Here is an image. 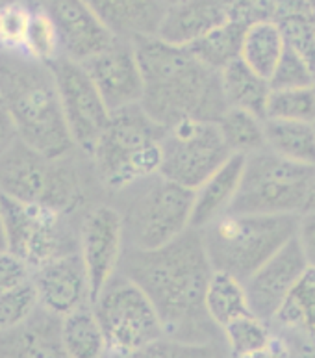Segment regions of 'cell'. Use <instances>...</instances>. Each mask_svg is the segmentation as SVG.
<instances>
[{
    "label": "cell",
    "instance_id": "1",
    "mask_svg": "<svg viewBox=\"0 0 315 358\" xmlns=\"http://www.w3.org/2000/svg\"><path fill=\"white\" fill-rule=\"evenodd\" d=\"M121 273L143 289L161 317L169 340L214 343L206 312V289L214 268L200 230L189 229L154 251L124 249Z\"/></svg>",
    "mask_w": 315,
    "mask_h": 358
},
{
    "label": "cell",
    "instance_id": "2",
    "mask_svg": "<svg viewBox=\"0 0 315 358\" xmlns=\"http://www.w3.org/2000/svg\"><path fill=\"white\" fill-rule=\"evenodd\" d=\"M143 76L141 106L161 127L197 119L217 123L228 110L219 71L210 69L187 47L160 38L134 39Z\"/></svg>",
    "mask_w": 315,
    "mask_h": 358
},
{
    "label": "cell",
    "instance_id": "3",
    "mask_svg": "<svg viewBox=\"0 0 315 358\" xmlns=\"http://www.w3.org/2000/svg\"><path fill=\"white\" fill-rule=\"evenodd\" d=\"M0 101L10 113L17 139L50 160L69 156L75 143L48 65L27 54L0 52Z\"/></svg>",
    "mask_w": 315,
    "mask_h": 358
},
{
    "label": "cell",
    "instance_id": "4",
    "mask_svg": "<svg viewBox=\"0 0 315 358\" xmlns=\"http://www.w3.org/2000/svg\"><path fill=\"white\" fill-rule=\"evenodd\" d=\"M166 132L141 104L113 112L89 155L102 186L123 192L160 175Z\"/></svg>",
    "mask_w": 315,
    "mask_h": 358
},
{
    "label": "cell",
    "instance_id": "5",
    "mask_svg": "<svg viewBox=\"0 0 315 358\" xmlns=\"http://www.w3.org/2000/svg\"><path fill=\"white\" fill-rule=\"evenodd\" d=\"M299 215L228 212L200 230L214 271L245 282L295 238Z\"/></svg>",
    "mask_w": 315,
    "mask_h": 358
},
{
    "label": "cell",
    "instance_id": "6",
    "mask_svg": "<svg viewBox=\"0 0 315 358\" xmlns=\"http://www.w3.org/2000/svg\"><path fill=\"white\" fill-rule=\"evenodd\" d=\"M315 167L302 166L269 149L245 158L240 192L230 212L260 215H300L308 210Z\"/></svg>",
    "mask_w": 315,
    "mask_h": 358
},
{
    "label": "cell",
    "instance_id": "7",
    "mask_svg": "<svg viewBox=\"0 0 315 358\" xmlns=\"http://www.w3.org/2000/svg\"><path fill=\"white\" fill-rule=\"evenodd\" d=\"M64 160H50L15 139L0 155V193L71 215L82 192L75 169Z\"/></svg>",
    "mask_w": 315,
    "mask_h": 358
},
{
    "label": "cell",
    "instance_id": "8",
    "mask_svg": "<svg viewBox=\"0 0 315 358\" xmlns=\"http://www.w3.org/2000/svg\"><path fill=\"white\" fill-rule=\"evenodd\" d=\"M93 310L106 336L110 357L139 353L167 338L152 301L123 273H117L102 289Z\"/></svg>",
    "mask_w": 315,
    "mask_h": 358
},
{
    "label": "cell",
    "instance_id": "9",
    "mask_svg": "<svg viewBox=\"0 0 315 358\" xmlns=\"http://www.w3.org/2000/svg\"><path fill=\"white\" fill-rule=\"evenodd\" d=\"M124 217L129 249L154 251L191 229L193 192L156 175L141 182Z\"/></svg>",
    "mask_w": 315,
    "mask_h": 358
},
{
    "label": "cell",
    "instance_id": "10",
    "mask_svg": "<svg viewBox=\"0 0 315 358\" xmlns=\"http://www.w3.org/2000/svg\"><path fill=\"white\" fill-rule=\"evenodd\" d=\"M0 217L6 249L21 258L32 273L52 260L78 252V234L71 229L69 214L0 193Z\"/></svg>",
    "mask_w": 315,
    "mask_h": 358
},
{
    "label": "cell",
    "instance_id": "11",
    "mask_svg": "<svg viewBox=\"0 0 315 358\" xmlns=\"http://www.w3.org/2000/svg\"><path fill=\"white\" fill-rule=\"evenodd\" d=\"M230 156L217 123L186 119L167 129L161 143L160 177L195 192Z\"/></svg>",
    "mask_w": 315,
    "mask_h": 358
},
{
    "label": "cell",
    "instance_id": "12",
    "mask_svg": "<svg viewBox=\"0 0 315 358\" xmlns=\"http://www.w3.org/2000/svg\"><path fill=\"white\" fill-rule=\"evenodd\" d=\"M48 67L52 69L73 143L91 155L112 117V112L108 110L106 102L102 101L101 93L84 65L61 56Z\"/></svg>",
    "mask_w": 315,
    "mask_h": 358
},
{
    "label": "cell",
    "instance_id": "13",
    "mask_svg": "<svg viewBox=\"0 0 315 358\" xmlns=\"http://www.w3.org/2000/svg\"><path fill=\"white\" fill-rule=\"evenodd\" d=\"M124 243V217L117 208L98 204L84 215L78 230V255L89 280L91 305L117 275Z\"/></svg>",
    "mask_w": 315,
    "mask_h": 358
},
{
    "label": "cell",
    "instance_id": "14",
    "mask_svg": "<svg viewBox=\"0 0 315 358\" xmlns=\"http://www.w3.org/2000/svg\"><path fill=\"white\" fill-rule=\"evenodd\" d=\"M106 102L110 112L141 104L143 76L135 56L134 41L117 38L106 50L82 64Z\"/></svg>",
    "mask_w": 315,
    "mask_h": 358
},
{
    "label": "cell",
    "instance_id": "15",
    "mask_svg": "<svg viewBox=\"0 0 315 358\" xmlns=\"http://www.w3.org/2000/svg\"><path fill=\"white\" fill-rule=\"evenodd\" d=\"M308 268L310 266L293 238L243 282L251 314L271 323Z\"/></svg>",
    "mask_w": 315,
    "mask_h": 358
},
{
    "label": "cell",
    "instance_id": "16",
    "mask_svg": "<svg viewBox=\"0 0 315 358\" xmlns=\"http://www.w3.org/2000/svg\"><path fill=\"white\" fill-rule=\"evenodd\" d=\"M45 10L58 28L61 52L73 62L86 64L117 39L86 0H48Z\"/></svg>",
    "mask_w": 315,
    "mask_h": 358
},
{
    "label": "cell",
    "instance_id": "17",
    "mask_svg": "<svg viewBox=\"0 0 315 358\" xmlns=\"http://www.w3.org/2000/svg\"><path fill=\"white\" fill-rule=\"evenodd\" d=\"M39 306L56 317H65L91 305L87 273L78 252L45 264L32 273Z\"/></svg>",
    "mask_w": 315,
    "mask_h": 358
},
{
    "label": "cell",
    "instance_id": "18",
    "mask_svg": "<svg viewBox=\"0 0 315 358\" xmlns=\"http://www.w3.org/2000/svg\"><path fill=\"white\" fill-rule=\"evenodd\" d=\"M291 358H315V268H308L271 321Z\"/></svg>",
    "mask_w": 315,
    "mask_h": 358
},
{
    "label": "cell",
    "instance_id": "19",
    "mask_svg": "<svg viewBox=\"0 0 315 358\" xmlns=\"http://www.w3.org/2000/svg\"><path fill=\"white\" fill-rule=\"evenodd\" d=\"M226 21L230 15L225 0H177L166 8L156 38L178 47H191Z\"/></svg>",
    "mask_w": 315,
    "mask_h": 358
},
{
    "label": "cell",
    "instance_id": "20",
    "mask_svg": "<svg viewBox=\"0 0 315 358\" xmlns=\"http://www.w3.org/2000/svg\"><path fill=\"white\" fill-rule=\"evenodd\" d=\"M247 156L232 155L193 192L191 229L203 230L228 214L240 192Z\"/></svg>",
    "mask_w": 315,
    "mask_h": 358
},
{
    "label": "cell",
    "instance_id": "21",
    "mask_svg": "<svg viewBox=\"0 0 315 358\" xmlns=\"http://www.w3.org/2000/svg\"><path fill=\"white\" fill-rule=\"evenodd\" d=\"M117 38H154L167 4L163 0H86Z\"/></svg>",
    "mask_w": 315,
    "mask_h": 358
},
{
    "label": "cell",
    "instance_id": "22",
    "mask_svg": "<svg viewBox=\"0 0 315 358\" xmlns=\"http://www.w3.org/2000/svg\"><path fill=\"white\" fill-rule=\"evenodd\" d=\"M221 86L225 95L226 106L251 112L265 119L271 84L249 67L243 59H235L221 71Z\"/></svg>",
    "mask_w": 315,
    "mask_h": 358
},
{
    "label": "cell",
    "instance_id": "23",
    "mask_svg": "<svg viewBox=\"0 0 315 358\" xmlns=\"http://www.w3.org/2000/svg\"><path fill=\"white\" fill-rule=\"evenodd\" d=\"M61 343L69 358H108L106 336L93 305L61 317Z\"/></svg>",
    "mask_w": 315,
    "mask_h": 358
},
{
    "label": "cell",
    "instance_id": "24",
    "mask_svg": "<svg viewBox=\"0 0 315 358\" xmlns=\"http://www.w3.org/2000/svg\"><path fill=\"white\" fill-rule=\"evenodd\" d=\"M284 36L277 21H258L249 24L241 45V59L263 78L271 80L282 58Z\"/></svg>",
    "mask_w": 315,
    "mask_h": 358
},
{
    "label": "cell",
    "instance_id": "25",
    "mask_svg": "<svg viewBox=\"0 0 315 358\" xmlns=\"http://www.w3.org/2000/svg\"><path fill=\"white\" fill-rule=\"evenodd\" d=\"M265 121V143L286 160L315 167V127L297 121Z\"/></svg>",
    "mask_w": 315,
    "mask_h": 358
},
{
    "label": "cell",
    "instance_id": "26",
    "mask_svg": "<svg viewBox=\"0 0 315 358\" xmlns=\"http://www.w3.org/2000/svg\"><path fill=\"white\" fill-rule=\"evenodd\" d=\"M206 312L219 331L232 321L251 314L245 284L228 273L214 271L206 289Z\"/></svg>",
    "mask_w": 315,
    "mask_h": 358
},
{
    "label": "cell",
    "instance_id": "27",
    "mask_svg": "<svg viewBox=\"0 0 315 358\" xmlns=\"http://www.w3.org/2000/svg\"><path fill=\"white\" fill-rule=\"evenodd\" d=\"M247 27L249 24L230 19L187 48L195 54V58L200 59L204 65H208L210 69L221 73L226 65L241 58V45H243Z\"/></svg>",
    "mask_w": 315,
    "mask_h": 358
},
{
    "label": "cell",
    "instance_id": "28",
    "mask_svg": "<svg viewBox=\"0 0 315 358\" xmlns=\"http://www.w3.org/2000/svg\"><path fill=\"white\" fill-rule=\"evenodd\" d=\"M217 129L232 155L251 156L268 149L265 121L254 113L228 108L217 121Z\"/></svg>",
    "mask_w": 315,
    "mask_h": 358
},
{
    "label": "cell",
    "instance_id": "29",
    "mask_svg": "<svg viewBox=\"0 0 315 358\" xmlns=\"http://www.w3.org/2000/svg\"><path fill=\"white\" fill-rule=\"evenodd\" d=\"M221 334L228 358L249 357L260 349L268 348L274 338L271 323L260 320L254 314H247L240 320L232 321L221 331Z\"/></svg>",
    "mask_w": 315,
    "mask_h": 358
},
{
    "label": "cell",
    "instance_id": "30",
    "mask_svg": "<svg viewBox=\"0 0 315 358\" xmlns=\"http://www.w3.org/2000/svg\"><path fill=\"white\" fill-rule=\"evenodd\" d=\"M265 119L271 121H297L315 123V90L314 86L293 90H272L269 96Z\"/></svg>",
    "mask_w": 315,
    "mask_h": 358
},
{
    "label": "cell",
    "instance_id": "31",
    "mask_svg": "<svg viewBox=\"0 0 315 358\" xmlns=\"http://www.w3.org/2000/svg\"><path fill=\"white\" fill-rule=\"evenodd\" d=\"M277 22L282 30L286 48L297 54L315 76V19L310 11H293Z\"/></svg>",
    "mask_w": 315,
    "mask_h": 358
},
{
    "label": "cell",
    "instance_id": "32",
    "mask_svg": "<svg viewBox=\"0 0 315 358\" xmlns=\"http://www.w3.org/2000/svg\"><path fill=\"white\" fill-rule=\"evenodd\" d=\"M24 54L34 62L45 65H52L56 59L64 56L58 28L47 10H34Z\"/></svg>",
    "mask_w": 315,
    "mask_h": 358
},
{
    "label": "cell",
    "instance_id": "33",
    "mask_svg": "<svg viewBox=\"0 0 315 358\" xmlns=\"http://www.w3.org/2000/svg\"><path fill=\"white\" fill-rule=\"evenodd\" d=\"M34 10L21 0L0 6V52L24 54Z\"/></svg>",
    "mask_w": 315,
    "mask_h": 358
},
{
    "label": "cell",
    "instance_id": "34",
    "mask_svg": "<svg viewBox=\"0 0 315 358\" xmlns=\"http://www.w3.org/2000/svg\"><path fill=\"white\" fill-rule=\"evenodd\" d=\"M38 308L39 297L32 280L0 292V334L24 325Z\"/></svg>",
    "mask_w": 315,
    "mask_h": 358
},
{
    "label": "cell",
    "instance_id": "35",
    "mask_svg": "<svg viewBox=\"0 0 315 358\" xmlns=\"http://www.w3.org/2000/svg\"><path fill=\"white\" fill-rule=\"evenodd\" d=\"M108 358H221V355L215 348V343L178 342V340L166 338L139 353Z\"/></svg>",
    "mask_w": 315,
    "mask_h": 358
},
{
    "label": "cell",
    "instance_id": "36",
    "mask_svg": "<svg viewBox=\"0 0 315 358\" xmlns=\"http://www.w3.org/2000/svg\"><path fill=\"white\" fill-rule=\"evenodd\" d=\"M315 76L310 67L289 48H284V54L272 73L271 90H293V87L314 86Z\"/></svg>",
    "mask_w": 315,
    "mask_h": 358
},
{
    "label": "cell",
    "instance_id": "37",
    "mask_svg": "<svg viewBox=\"0 0 315 358\" xmlns=\"http://www.w3.org/2000/svg\"><path fill=\"white\" fill-rule=\"evenodd\" d=\"M32 280V269L8 249H0V292Z\"/></svg>",
    "mask_w": 315,
    "mask_h": 358
},
{
    "label": "cell",
    "instance_id": "38",
    "mask_svg": "<svg viewBox=\"0 0 315 358\" xmlns=\"http://www.w3.org/2000/svg\"><path fill=\"white\" fill-rule=\"evenodd\" d=\"M295 240L310 268H315V210H306L299 215Z\"/></svg>",
    "mask_w": 315,
    "mask_h": 358
},
{
    "label": "cell",
    "instance_id": "39",
    "mask_svg": "<svg viewBox=\"0 0 315 358\" xmlns=\"http://www.w3.org/2000/svg\"><path fill=\"white\" fill-rule=\"evenodd\" d=\"M17 139V132L15 127L11 123L10 113L6 110L4 102L0 101V155L4 152L8 147H10L13 141Z\"/></svg>",
    "mask_w": 315,
    "mask_h": 358
},
{
    "label": "cell",
    "instance_id": "40",
    "mask_svg": "<svg viewBox=\"0 0 315 358\" xmlns=\"http://www.w3.org/2000/svg\"><path fill=\"white\" fill-rule=\"evenodd\" d=\"M245 358H291V353H289L288 345H286L282 338L274 334V338H272L268 348L260 349V351L249 355Z\"/></svg>",
    "mask_w": 315,
    "mask_h": 358
},
{
    "label": "cell",
    "instance_id": "41",
    "mask_svg": "<svg viewBox=\"0 0 315 358\" xmlns=\"http://www.w3.org/2000/svg\"><path fill=\"white\" fill-rule=\"evenodd\" d=\"M306 10L310 11V15L315 19V0H305Z\"/></svg>",
    "mask_w": 315,
    "mask_h": 358
},
{
    "label": "cell",
    "instance_id": "42",
    "mask_svg": "<svg viewBox=\"0 0 315 358\" xmlns=\"http://www.w3.org/2000/svg\"><path fill=\"white\" fill-rule=\"evenodd\" d=\"M308 210H315V186H314V192H312V199H310V204H308Z\"/></svg>",
    "mask_w": 315,
    "mask_h": 358
},
{
    "label": "cell",
    "instance_id": "43",
    "mask_svg": "<svg viewBox=\"0 0 315 358\" xmlns=\"http://www.w3.org/2000/svg\"><path fill=\"white\" fill-rule=\"evenodd\" d=\"M163 2H166V4L169 6V4H173V2H177V0H163Z\"/></svg>",
    "mask_w": 315,
    "mask_h": 358
},
{
    "label": "cell",
    "instance_id": "44",
    "mask_svg": "<svg viewBox=\"0 0 315 358\" xmlns=\"http://www.w3.org/2000/svg\"><path fill=\"white\" fill-rule=\"evenodd\" d=\"M2 2H4V4H6V2H15V0H2Z\"/></svg>",
    "mask_w": 315,
    "mask_h": 358
},
{
    "label": "cell",
    "instance_id": "45",
    "mask_svg": "<svg viewBox=\"0 0 315 358\" xmlns=\"http://www.w3.org/2000/svg\"><path fill=\"white\" fill-rule=\"evenodd\" d=\"M314 90H315V82H314Z\"/></svg>",
    "mask_w": 315,
    "mask_h": 358
},
{
    "label": "cell",
    "instance_id": "46",
    "mask_svg": "<svg viewBox=\"0 0 315 358\" xmlns=\"http://www.w3.org/2000/svg\"><path fill=\"white\" fill-rule=\"evenodd\" d=\"M314 127H315V123H314Z\"/></svg>",
    "mask_w": 315,
    "mask_h": 358
}]
</instances>
